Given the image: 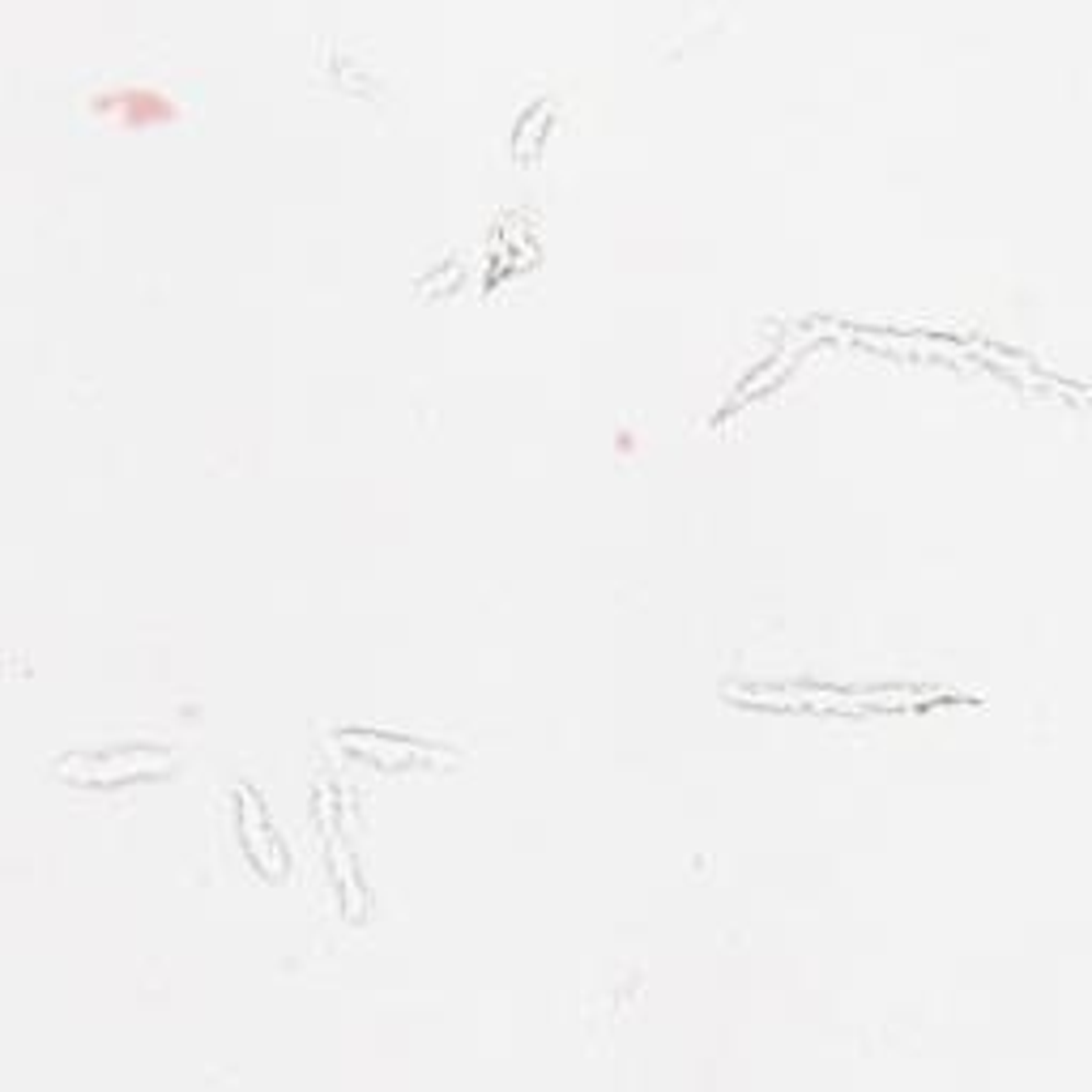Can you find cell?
<instances>
[{"mask_svg":"<svg viewBox=\"0 0 1092 1092\" xmlns=\"http://www.w3.org/2000/svg\"><path fill=\"white\" fill-rule=\"evenodd\" d=\"M107 107H124L128 120H137V124L175 116V107H171L162 94H150V90H124V94H107Z\"/></svg>","mask_w":1092,"mask_h":1092,"instance_id":"6da1fadb","label":"cell"}]
</instances>
